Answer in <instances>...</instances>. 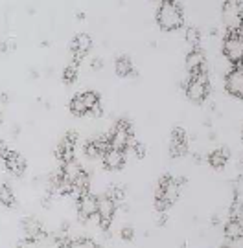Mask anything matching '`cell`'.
I'll return each mask as SVG.
<instances>
[{
    "label": "cell",
    "mask_w": 243,
    "mask_h": 248,
    "mask_svg": "<svg viewBox=\"0 0 243 248\" xmlns=\"http://www.w3.org/2000/svg\"><path fill=\"white\" fill-rule=\"evenodd\" d=\"M157 24L164 31H175L184 26V15L182 8L175 0H161L159 8H157Z\"/></svg>",
    "instance_id": "cell-1"
},
{
    "label": "cell",
    "mask_w": 243,
    "mask_h": 248,
    "mask_svg": "<svg viewBox=\"0 0 243 248\" xmlns=\"http://www.w3.org/2000/svg\"><path fill=\"white\" fill-rule=\"evenodd\" d=\"M184 92H186V98L201 105L205 103L207 98L210 96V79H208L207 72H201V74H190L188 81L184 83Z\"/></svg>",
    "instance_id": "cell-2"
},
{
    "label": "cell",
    "mask_w": 243,
    "mask_h": 248,
    "mask_svg": "<svg viewBox=\"0 0 243 248\" xmlns=\"http://www.w3.org/2000/svg\"><path fill=\"white\" fill-rule=\"evenodd\" d=\"M109 138V143H111V147H114V149H120V151H126L136 142L135 140V133H133V125L131 122L127 120V118H120L114 127L111 129V133L107 134Z\"/></svg>",
    "instance_id": "cell-3"
},
{
    "label": "cell",
    "mask_w": 243,
    "mask_h": 248,
    "mask_svg": "<svg viewBox=\"0 0 243 248\" xmlns=\"http://www.w3.org/2000/svg\"><path fill=\"white\" fill-rule=\"evenodd\" d=\"M223 55L232 66L242 64L243 61V37L242 30H227L223 39Z\"/></svg>",
    "instance_id": "cell-4"
},
{
    "label": "cell",
    "mask_w": 243,
    "mask_h": 248,
    "mask_svg": "<svg viewBox=\"0 0 243 248\" xmlns=\"http://www.w3.org/2000/svg\"><path fill=\"white\" fill-rule=\"evenodd\" d=\"M182 186H186V178H175L171 175H162V178L159 180V189L155 199H162L166 202L173 204L180 197Z\"/></svg>",
    "instance_id": "cell-5"
},
{
    "label": "cell",
    "mask_w": 243,
    "mask_h": 248,
    "mask_svg": "<svg viewBox=\"0 0 243 248\" xmlns=\"http://www.w3.org/2000/svg\"><path fill=\"white\" fill-rule=\"evenodd\" d=\"M221 15L227 30H242V0H225L221 6Z\"/></svg>",
    "instance_id": "cell-6"
},
{
    "label": "cell",
    "mask_w": 243,
    "mask_h": 248,
    "mask_svg": "<svg viewBox=\"0 0 243 248\" xmlns=\"http://www.w3.org/2000/svg\"><path fill=\"white\" fill-rule=\"evenodd\" d=\"M116 208L118 204L107 193L98 197V212H96V217H98V226L103 232H107L111 228L113 219H114V213H116Z\"/></svg>",
    "instance_id": "cell-7"
},
{
    "label": "cell",
    "mask_w": 243,
    "mask_h": 248,
    "mask_svg": "<svg viewBox=\"0 0 243 248\" xmlns=\"http://www.w3.org/2000/svg\"><path fill=\"white\" fill-rule=\"evenodd\" d=\"M76 208H78V217L80 221H89L92 217H96L98 212V195H94L92 191H85L81 195L76 197Z\"/></svg>",
    "instance_id": "cell-8"
},
{
    "label": "cell",
    "mask_w": 243,
    "mask_h": 248,
    "mask_svg": "<svg viewBox=\"0 0 243 248\" xmlns=\"http://www.w3.org/2000/svg\"><path fill=\"white\" fill-rule=\"evenodd\" d=\"M225 90L236 99L243 98V68L242 64L232 66L225 76Z\"/></svg>",
    "instance_id": "cell-9"
},
{
    "label": "cell",
    "mask_w": 243,
    "mask_h": 248,
    "mask_svg": "<svg viewBox=\"0 0 243 248\" xmlns=\"http://www.w3.org/2000/svg\"><path fill=\"white\" fill-rule=\"evenodd\" d=\"M78 133L76 131H68L65 134V138L59 142V145L55 147V156L59 162H66V160H72L76 155V145H78Z\"/></svg>",
    "instance_id": "cell-10"
},
{
    "label": "cell",
    "mask_w": 243,
    "mask_h": 248,
    "mask_svg": "<svg viewBox=\"0 0 243 248\" xmlns=\"http://www.w3.org/2000/svg\"><path fill=\"white\" fill-rule=\"evenodd\" d=\"M188 153V136L182 127H173L171 131V143H170V156L180 158Z\"/></svg>",
    "instance_id": "cell-11"
},
{
    "label": "cell",
    "mask_w": 243,
    "mask_h": 248,
    "mask_svg": "<svg viewBox=\"0 0 243 248\" xmlns=\"http://www.w3.org/2000/svg\"><path fill=\"white\" fill-rule=\"evenodd\" d=\"M90 48H92V39H90V35H87V33H78V35L74 37L72 45H70V52H72L74 62L80 64V62L87 57V53L90 52Z\"/></svg>",
    "instance_id": "cell-12"
},
{
    "label": "cell",
    "mask_w": 243,
    "mask_h": 248,
    "mask_svg": "<svg viewBox=\"0 0 243 248\" xmlns=\"http://www.w3.org/2000/svg\"><path fill=\"white\" fill-rule=\"evenodd\" d=\"M101 160H103V168L107 169V171H120V169L126 166L127 155H126V151L109 147V149L101 155Z\"/></svg>",
    "instance_id": "cell-13"
},
{
    "label": "cell",
    "mask_w": 243,
    "mask_h": 248,
    "mask_svg": "<svg viewBox=\"0 0 243 248\" xmlns=\"http://www.w3.org/2000/svg\"><path fill=\"white\" fill-rule=\"evenodd\" d=\"M4 162V166H6V171H9L11 175H15V177H22L24 173H26V158L17 153V151H8V155L4 156V158H0Z\"/></svg>",
    "instance_id": "cell-14"
},
{
    "label": "cell",
    "mask_w": 243,
    "mask_h": 248,
    "mask_svg": "<svg viewBox=\"0 0 243 248\" xmlns=\"http://www.w3.org/2000/svg\"><path fill=\"white\" fill-rule=\"evenodd\" d=\"M109 147H111V143H109V138H107V134H105V136H98V138L89 140V142L85 143L83 151H85V156H87V158L94 160V158H101V155H103Z\"/></svg>",
    "instance_id": "cell-15"
},
{
    "label": "cell",
    "mask_w": 243,
    "mask_h": 248,
    "mask_svg": "<svg viewBox=\"0 0 243 248\" xmlns=\"http://www.w3.org/2000/svg\"><path fill=\"white\" fill-rule=\"evenodd\" d=\"M186 70H188V74L207 72V66H205V53L201 52L199 48H192V50L186 53Z\"/></svg>",
    "instance_id": "cell-16"
},
{
    "label": "cell",
    "mask_w": 243,
    "mask_h": 248,
    "mask_svg": "<svg viewBox=\"0 0 243 248\" xmlns=\"http://www.w3.org/2000/svg\"><path fill=\"white\" fill-rule=\"evenodd\" d=\"M223 233L228 243H238L243 237V222L240 217H228V221L223 226Z\"/></svg>",
    "instance_id": "cell-17"
},
{
    "label": "cell",
    "mask_w": 243,
    "mask_h": 248,
    "mask_svg": "<svg viewBox=\"0 0 243 248\" xmlns=\"http://www.w3.org/2000/svg\"><path fill=\"white\" fill-rule=\"evenodd\" d=\"M81 171H83V166H81L80 162L76 158L72 160H66V162H61V169H59V177L65 178L66 182H70L72 184L76 177L80 175Z\"/></svg>",
    "instance_id": "cell-18"
},
{
    "label": "cell",
    "mask_w": 243,
    "mask_h": 248,
    "mask_svg": "<svg viewBox=\"0 0 243 248\" xmlns=\"http://www.w3.org/2000/svg\"><path fill=\"white\" fill-rule=\"evenodd\" d=\"M85 105H87V110L89 114L92 116H101V98H99L98 92L94 90H85V92H80Z\"/></svg>",
    "instance_id": "cell-19"
},
{
    "label": "cell",
    "mask_w": 243,
    "mask_h": 248,
    "mask_svg": "<svg viewBox=\"0 0 243 248\" xmlns=\"http://www.w3.org/2000/svg\"><path fill=\"white\" fill-rule=\"evenodd\" d=\"M22 232L26 233V237L30 239H33V237H39L41 233H45V226H43V222L37 221L35 217H26V219H22Z\"/></svg>",
    "instance_id": "cell-20"
},
{
    "label": "cell",
    "mask_w": 243,
    "mask_h": 248,
    "mask_svg": "<svg viewBox=\"0 0 243 248\" xmlns=\"http://www.w3.org/2000/svg\"><path fill=\"white\" fill-rule=\"evenodd\" d=\"M228 151L225 149V147H217V149H214L210 155H208L207 162L210 164V168L212 169H223L227 166V162H228Z\"/></svg>",
    "instance_id": "cell-21"
},
{
    "label": "cell",
    "mask_w": 243,
    "mask_h": 248,
    "mask_svg": "<svg viewBox=\"0 0 243 248\" xmlns=\"http://www.w3.org/2000/svg\"><path fill=\"white\" fill-rule=\"evenodd\" d=\"M114 70H116L120 78H129V76H135L136 74L135 68H133V62H131V59L127 55H120L118 57L116 62H114Z\"/></svg>",
    "instance_id": "cell-22"
},
{
    "label": "cell",
    "mask_w": 243,
    "mask_h": 248,
    "mask_svg": "<svg viewBox=\"0 0 243 248\" xmlns=\"http://www.w3.org/2000/svg\"><path fill=\"white\" fill-rule=\"evenodd\" d=\"M0 204L6 206V208H15V204H17V197L13 193L11 186H8V184L0 186Z\"/></svg>",
    "instance_id": "cell-23"
},
{
    "label": "cell",
    "mask_w": 243,
    "mask_h": 248,
    "mask_svg": "<svg viewBox=\"0 0 243 248\" xmlns=\"http://www.w3.org/2000/svg\"><path fill=\"white\" fill-rule=\"evenodd\" d=\"M61 248H99V245L90 237H78V239H66Z\"/></svg>",
    "instance_id": "cell-24"
},
{
    "label": "cell",
    "mask_w": 243,
    "mask_h": 248,
    "mask_svg": "<svg viewBox=\"0 0 243 248\" xmlns=\"http://www.w3.org/2000/svg\"><path fill=\"white\" fill-rule=\"evenodd\" d=\"M68 108H70V112H72L74 116H78V118H83V116L89 114L87 105H85V101H83V98H81V94H76V96L70 99Z\"/></svg>",
    "instance_id": "cell-25"
},
{
    "label": "cell",
    "mask_w": 243,
    "mask_h": 248,
    "mask_svg": "<svg viewBox=\"0 0 243 248\" xmlns=\"http://www.w3.org/2000/svg\"><path fill=\"white\" fill-rule=\"evenodd\" d=\"M184 41H186L192 48H199V45H201V31H199L197 28L190 26L188 30H186V33H184Z\"/></svg>",
    "instance_id": "cell-26"
},
{
    "label": "cell",
    "mask_w": 243,
    "mask_h": 248,
    "mask_svg": "<svg viewBox=\"0 0 243 248\" xmlns=\"http://www.w3.org/2000/svg\"><path fill=\"white\" fill-rule=\"evenodd\" d=\"M78 79V64L72 62V64H66L63 70V83L65 85H72Z\"/></svg>",
    "instance_id": "cell-27"
},
{
    "label": "cell",
    "mask_w": 243,
    "mask_h": 248,
    "mask_svg": "<svg viewBox=\"0 0 243 248\" xmlns=\"http://www.w3.org/2000/svg\"><path fill=\"white\" fill-rule=\"evenodd\" d=\"M107 195L111 197L116 204H120L126 201V189H124L122 186H118V184H113V186L109 187Z\"/></svg>",
    "instance_id": "cell-28"
},
{
    "label": "cell",
    "mask_w": 243,
    "mask_h": 248,
    "mask_svg": "<svg viewBox=\"0 0 243 248\" xmlns=\"http://www.w3.org/2000/svg\"><path fill=\"white\" fill-rule=\"evenodd\" d=\"M133 151H135V156L138 160H144L146 158V155H147V147H146V143H142V142H135L133 145Z\"/></svg>",
    "instance_id": "cell-29"
},
{
    "label": "cell",
    "mask_w": 243,
    "mask_h": 248,
    "mask_svg": "<svg viewBox=\"0 0 243 248\" xmlns=\"http://www.w3.org/2000/svg\"><path fill=\"white\" fill-rule=\"evenodd\" d=\"M120 237H122V241H133L135 239V230L131 228V226H126V228H122V232H120Z\"/></svg>",
    "instance_id": "cell-30"
},
{
    "label": "cell",
    "mask_w": 243,
    "mask_h": 248,
    "mask_svg": "<svg viewBox=\"0 0 243 248\" xmlns=\"http://www.w3.org/2000/svg\"><path fill=\"white\" fill-rule=\"evenodd\" d=\"M15 48H17L15 41H0V53H8Z\"/></svg>",
    "instance_id": "cell-31"
},
{
    "label": "cell",
    "mask_w": 243,
    "mask_h": 248,
    "mask_svg": "<svg viewBox=\"0 0 243 248\" xmlns=\"http://www.w3.org/2000/svg\"><path fill=\"white\" fill-rule=\"evenodd\" d=\"M90 66H92V70H101L103 68V59L101 57H94L92 62H90Z\"/></svg>",
    "instance_id": "cell-32"
},
{
    "label": "cell",
    "mask_w": 243,
    "mask_h": 248,
    "mask_svg": "<svg viewBox=\"0 0 243 248\" xmlns=\"http://www.w3.org/2000/svg\"><path fill=\"white\" fill-rule=\"evenodd\" d=\"M168 221H170L168 213H166V212H161V215H159V221H157V224H159V226H166V224H168Z\"/></svg>",
    "instance_id": "cell-33"
},
{
    "label": "cell",
    "mask_w": 243,
    "mask_h": 248,
    "mask_svg": "<svg viewBox=\"0 0 243 248\" xmlns=\"http://www.w3.org/2000/svg\"><path fill=\"white\" fill-rule=\"evenodd\" d=\"M194 160H195V164H203V158L199 155H194Z\"/></svg>",
    "instance_id": "cell-34"
},
{
    "label": "cell",
    "mask_w": 243,
    "mask_h": 248,
    "mask_svg": "<svg viewBox=\"0 0 243 248\" xmlns=\"http://www.w3.org/2000/svg\"><path fill=\"white\" fill-rule=\"evenodd\" d=\"M219 248H234V247H230V245H221Z\"/></svg>",
    "instance_id": "cell-35"
},
{
    "label": "cell",
    "mask_w": 243,
    "mask_h": 248,
    "mask_svg": "<svg viewBox=\"0 0 243 248\" xmlns=\"http://www.w3.org/2000/svg\"><path fill=\"white\" fill-rule=\"evenodd\" d=\"M0 125H2V112H0Z\"/></svg>",
    "instance_id": "cell-36"
},
{
    "label": "cell",
    "mask_w": 243,
    "mask_h": 248,
    "mask_svg": "<svg viewBox=\"0 0 243 248\" xmlns=\"http://www.w3.org/2000/svg\"><path fill=\"white\" fill-rule=\"evenodd\" d=\"M157 2H161V0H157Z\"/></svg>",
    "instance_id": "cell-37"
}]
</instances>
